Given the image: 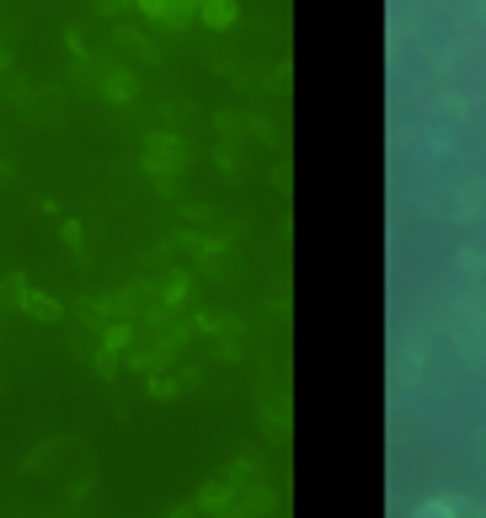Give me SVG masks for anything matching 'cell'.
<instances>
[{"instance_id":"1","label":"cell","mask_w":486,"mask_h":518,"mask_svg":"<svg viewBox=\"0 0 486 518\" xmlns=\"http://www.w3.org/2000/svg\"><path fill=\"white\" fill-rule=\"evenodd\" d=\"M145 166H150V171H161L166 182H177L182 171H187V145H182L177 134L155 129V134L145 139Z\"/></svg>"},{"instance_id":"2","label":"cell","mask_w":486,"mask_h":518,"mask_svg":"<svg viewBox=\"0 0 486 518\" xmlns=\"http://www.w3.org/2000/svg\"><path fill=\"white\" fill-rule=\"evenodd\" d=\"M81 65H86V75H91V81H97L91 91H97L102 102H134V97H139V81H134V70H123V65H91V59H81Z\"/></svg>"},{"instance_id":"3","label":"cell","mask_w":486,"mask_h":518,"mask_svg":"<svg viewBox=\"0 0 486 518\" xmlns=\"http://www.w3.org/2000/svg\"><path fill=\"white\" fill-rule=\"evenodd\" d=\"M11 284H17V310H22V316H33L38 326H59V321H65V305H59L54 294L33 289V284H27V278H17V273H11Z\"/></svg>"},{"instance_id":"4","label":"cell","mask_w":486,"mask_h":518,"mask_svg":"<svg viewBox=\"0 0 486 518\" xmlns=\"http://www.w3.org/2000/svg\"><path fill=\"white\" fill-rule=\"evenodd\" d=\"M6 97L11 102H17V113L22 118H33V123H54L59 118V97H54V91H38V86H6Z\"/></svg>"},{"instance_id":"5","label":"cell","mask_w":486,"mask_h":518,"mask_svg":"<svg viewBox=\"0 0 486 518\" xmlns=\"http://www.w3.org/2000/svg\"><path fill=\"white\" fill-rule=\"evenodd\" d=\"M113 38H118L134 59H161V49H155V43H150L145 33H134V27H113Z\"/></svg>"},{"instance_id":"6","label":"cell","mask_w":486,"mask_h":518,"mask_svg":"<svg viewBox=\"0 0 486 518\" xmlns=\"http://www.w3.org/2000/svg\"><path fill=\"white\" fill-rule=\"evenodd\" d=\"M198 17L209 22V27H230L235 22V6H230V0H198Z\"/></svg>"},{"instance_id":"7","label":"cell","mask_w":486,"mask_h":518,"mask_svg":"<svg viewBox=\"0 0 486 518\" xmlns=\"http://www.w3.org/2000/svg\"><path fill=\"white\" fill-rule=\"evenodd\" d=\"M59 241H65L75 257L86 251V230H81V219H59Z\"/></svg>"},{"instance_id":"8","label":"cell","mask_w":486,"mask_h":518,"mask_svg":"<svg viewBox=\"0 0 486 518\" xmlns=\"http://www.w3.org/2000/svg\"><path fill=\"white\" fill-rule=\"evenodd\" d=\"M150 396H155V401H177V396H182V385L161 374V380H150Z\"/></svg>"},{"instance_id":"9","label":"cell","mask_w":486,"mask_h":518,"mask_svg":"<svg viewBox=\"0 0 486 518\" xmlns=\"http://www.w3.org/2000/svg\"><path fill=\"white\" fill-rule=\"evenodd\" d=\"M123 6H129V0H91V11H97V17H107V22H118Z\"/></svg>"},{"instance_id":"10","label":"cell","mask_w":486,"mask_h":518,"mask_svg":"<svg viewBox=\"0 0 486 518\" xmlns=\"http://www.w3.org/2000/svg\"><path fill=\"white\" fill-rule=\"evenodd\" d=\"M17 305V284H11V278H0V310H11Z\"/></svg>"},{"instance_id":"11","label":"cell","mask_w":486,"mask_h":518,"mask_svg":"<svg viewBox=\"0 0 486 518\" xmlns=\"http://www.w3.org/2000/svg\"><path fill=\"white\" fill-rule=\"evenodd\" d=\"M0 70H11V49H6V43H0Z\"/></svg>"},{"instance_id":"12","label":"cell","mask_w":486,"mask_h":518,"mask_svg":"<svg viewBox=\"0 0 486 518\" xmlns=\"http://www.w3.org/2000/svg\"><path fill=\"white\" fill-rule=\"evenodd\" d=\"M6 182H11V166H6V161H0V187H6Z\"/></svg>"}]
</instances>
